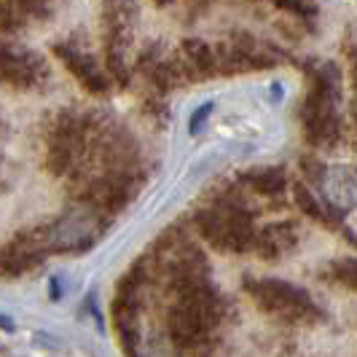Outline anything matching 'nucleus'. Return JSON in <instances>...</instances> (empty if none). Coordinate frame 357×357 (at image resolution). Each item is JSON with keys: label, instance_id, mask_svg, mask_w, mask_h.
Segmentation results:
<instances>
[{"label": "nucleus", "instance_id": "obj_16", "mask_svg": "<svg viewBox=\"0 0 357 357\" xmlns=\"http://www.w3.org/2000/svg\"><path fill=\"white\" fill-rule=\"evenodd\" d=\"M349 62H352V84H355V124H357V46L349 49Z\"/></svg>", "mask_w": 357, "mask_h": 357}, {"label": "nucleus", "instance_id": "obj_1", "mask_svg": "<svg viewBox=\"0 0 357 357\" xmlns=\"http://www.w3.org/2000/svg\"><path fill=\"white\" fill-rule=\"evenodd\" d=\"M223 312L226 301L210 280L178 287L172 290V306L167 312V336L183 355L210 352Z\"/></svg>", "mask_w": 357, "mask_h": 357}, {"label": "nucleus", "instance_id": "obj_4", "mask_svg": "<svg viewBox=\"0 0 357 357\" xmlns=\"http://www.w3.org/2000/svg\"><path fill=\"white\" fill-rule=\"evenodd\" d=\"M102 43H105V73L119 86L129 84V46L137 22L135 0H102Z\"/></svg>", "mask_w": 357, "mask_h": 357}, {"label": "nucleus", "instance_id": "obj_14", "mask_svg": "<svg viewBox=\"0 0 357 357\" xmlns=\"http://www.w3.org/2000/svg\"><path fill=\"white\" fill-rule=\"evenodd\" d=\"M274 6H280V8H285L290 14H298V17H309V14H314V6H312V0H271Z\"/></svg>", "mask_w": 357, "mask_h": 357}, {"label": "nucleus", "instance_id": "obj_17", "mask_svg": "<svg viewBox=\"0 0 357 357\" xmlns=\"http://www.w3.org/2000/svg\"><path fill=\"white\" fill-rule=\"evenodd\" d=\"M0 328H3V331H14V322H11V317L0 314Z\"/></svg>", "mask_w": 357, "mask_h": 357}, {"label": "nucleus", "instance_id": "obj_12", "mask_svg": "<svg viewBox=\"0 0 357 357\" xmlns=\"http://www.w3.org/2000/svg\"><path fill=\"white\" fill-rule=\"evenodd\" d=\"M293 194H296V202L301 204V210H304L309 218H314V220H320V223H331V210H328V207H322L320 202L306 191V185H296V188H293Z\"/></svg>", "mask_w": 357, "mask_h": 357}, {"label": "nucleus", "instance_id": "obj_15", "mask_svg": "<svg viewBox=\"0 0 357 357\" xmlns=\"http://www.w3.org/2000/svg\"><path fill=\"white\" fill-rule=\"evenodd\" d=\"M17 27H19L17 14H14L8 6L0 3V33H11V30H17Z\"/></svg>", "mask_w": 357, "mask_h": 357}, {"label": "nucleus", "instance_id": "obj_18", "mask_svg": "<svg viewBox=\"0 0 357 357\" xmlns=\"http://www.w3.org/2000/svg\"><path fill=\"white\" fill-rule=\"evenodd\" d=\"M159 3H172V0H159Z\"/></svg>", "mask_w": 357, "mask_h": 357}, {"label": "nucleus", "instance_id": "obj_11", "mask_svg": "<svg viewBox=\"0 0 357 357\" xmlns=\"http://www.w3.org/2000/svg\"><path fill=\"white\" fill-rule=\"evenodd\" d=\"M242 180L252 194L264 199H280L287 191V178L280 169H252Z\"/></svg>", "mask_w": 357, "mask_h": 357}, {"label": "nucleus", "instance_id": "obj_5", "mask_svg": "<svg viewBox=\"0 0 357 357\" xmlns=\"http://www.w3.org/2000/svg\"><path fill=\"white\" fill-rule=\"evenodd\" d=\"M250 298L268 314L285 322H317L322 317L320 306L301 287L282 280H248L245 282Z\"/></svg>", "mask_w": 357, "mask_h": 357}, {"label": "nucleus", "instance_id": "obj_9", "mask_svg": "<svg viewBox=\"0 0 357 357\" xmlns=\"http://www.w3.org/2000/svg\"><path fill=\"white\" fill-rule=\"evenodd\" d=\"M317 183H320L322 194H325V207H339V210H347V207H357V175L349 172V169H325L317 175Z\"/></svg>", "mask_w": 357, "mask_h": 357}, {"label": "nucleus", "instance_id": "obj_3", "mask_svg": "<svg viewBox=\"0 0 357 357\" xmlns=\"http://www.w3.org/2000/svg\"><path fill=\"white\" fill-rule=\"evenodd\" d=\"M339 81L333 68H322L312 75V86L304 100V132L312 145H333L341 135Z\"/></svg>", "mask_w": 357, "mask_h": 357}, {"label": "nucleus", "instance_id": "obj_6", "mask_svg": "<svg viewBox=\"0 0 357 357\" xmlns=\"http://www.w3.org/2000/svg\"><path fill=\"white\" fill-rule=\"evenodd\" d=\"M105 215L97 213L89 204H78L65 213L54 226L40 231L43 250H84L102 234Z\"/></svg>", "mask_w": 357, "mask_h": 357}, {"label": "nucleus", "instance_id": "obj_8", "mask_svg": "<svg viewBox=\"0 0 357 357\" xmlns=\"http://www.w3.org/2000/svg\"><path fill=\"white\" fill-rule=\"evenodd\" d=\"M54 52L68 65V70L81 81V86H86L91 94H107L110 78H107V73L97 65V59L89 52H84V49H78L73 43H56Z\"/></svg>", "mask_w": 357, "mask_h": 357}, {"label": "nucleus", "instance_id": "obj_13", "mask_svg": "<svg viewBox=\"0 0 357 357\" xmlns=\"http://www.w3.org/2000/svg\"><path fill=\"white\" fill-rule=\"evenodd\" d=\"M331 280L333 282H339L344 287H352L357 290V261H339V264H333L331 266Z\"/></svg>", "mask_w": 357, "mask_h": 357}, {"label": "nucleus", "instance_id": "obj_10", "mask_svg": "<svg viewBox=\"0 0 357 357\" xmlns=\"http://www.w3.org/2000/svg\"><path fill=\"white\" fill-rule=\"evenodd\" d=\"M298 245V231L293 223H268L264 231H255L252 250L261 261H280Z\"/></svg>", "mask_w": 357, "mask_h": 357}, {"label": "nucleus", "instance_id": "obj_2", "mask_svg": "<svg viewBox=\"0 0 357 357\" xmlns=\"http://www.w3.org/2000/svg\"><path fill=\"white\" fill-rule=\"evenodd\" d=\"M255 213L239 188H223L210 207L199 210L197 223L202 239L220 252H248L255 242Z\"/></svg>", "mask_w": 357, "mask_h": 357}, {"label": "nucleus", "instance_id": "obj_7", "mask_svg": "<svg viewBox=\"0 0 357 357\" xmlns=\"http://www.w3.org/2000/svg\"><path fill=\"white\" fill-rule=\"evenodd\" d=\"M49 68L38 54L0 40V81L14 89H36L46 81Z\"/></svg>", "mask_w": 357, "mask_h": 357}]
</instances>
